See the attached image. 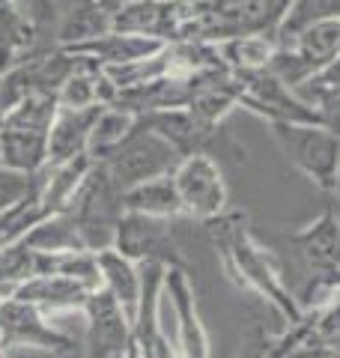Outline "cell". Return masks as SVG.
<instances>
[{
  "label": "cell",
  "instance_id": "cell-1",
  "mask_svg": "<svg viewBox=\"0 0 340 358\" xmlns=\"http://www.w3.org/2000/svg\"><path fill=\"white\" fill-rule=\"evenodd\" d=\"M215 239V248L221 251L224 266L236 281L257 289L260 296L271 299V305L281 310V317L290 322V326H299L302 322V308L292 301V296L283 287L278 268L271 266V257L260 248V245L248 236L245 230V218L242 215H218L206 221Z\"/></svg>",
  "mask_w": 340,
  "mask_h": 358
},
{
  "label": "cell",
  "instance_id": "cell-2",
  "mask_svg": "<svg viewBox=\"0 0 340 358\" xmlns=\"http://www.w3.org/2000/svg\"><path fill=\"white\" fill-rule=\"evenodd\" d=\"M283 155L323 192H337L340 138L320 122H269Z\"/></svg>",
  "mask_w": 340,
  "mask_h": 358
},
{
  "label": "cell",
  "instance_id": "cell-3",
  "mask_svg": "<svg viewBox=\"0 0 340 358\" xmlns=\"http://www.w3.org/2000/svg\"><path fill=\"white\" fill-rule=\"evenodd\" d=\"M179 159L183 155L170 147L162 134H155L153 129L134 120V129L126 134V141L117 143L108 155H101L99 164L111 173L120 192H129L132 185H141L146 179L173 173Z\"/></svg>",
  "mask_w": 340,
  "mask_h": 358
},
{
  "label": "cell",
  "instance_id": "cell-4",
  "mask_svg": "<svg viewBox=\"0 0 340 358\" xmlns=\"http://www.w3.org/2000/svg\"><path fill=\"white\" fill-rule=\"evenodd\" d=\"M0 341L6 352L36 350L51 358H81V346L75 343V338L57 331L48 322V313L15 296L0 301Z\"/></svg>",
  "mask_w": 340,
  "mask_h": 358
},
{
  "label": "cell",
  "instance_id": "cell-5",
  "mask_svg": "<svg viewBox=\"0 0 340 358\" xmlns=\"http://www.w3.org/2000/svg\"><path fill=\"white\" fill-rule=\"evenodd\" d=\"M340 54V15H328L299 30L292 39L278 45L269 69L281 75L290 87H299Z\"/></svg>",
  "mask_w": 340,
  "mask_h": 358
},
{
  "label": "cell",
  "instance_id": "cell-6",
  "mask_svg": "<svg viewBox=\"0 0 340 358\" xmlns=\"http://www.w3.org/2000/svg\"><path fill=\"white\" fill-rule=\"evenodd\" d=\"M292 0H203V42H224L245 33L278 36Z\"/></svg>",
  "mask_w": 340,
  "mask_h": 358
},
{
  "label": "cell",
  "instance_id": "cell-7",
  "mask_svg": "<svg viewBox=\"0 0 340 358\" xmlns=\"http://www.w3.org/2000/svg\"><path fill=\"white\" fill-rule=\"evenodd\" d=\"M173 185L183 200V212L188 218L212 221L224 215L227 209V185L218 162L209 152H191L183 155L173 167Z\"/></svg>",
  "mask_w": 340,
  "mask_h": 358
},
{
  "label": "cell",
  "instance_id": "cell-8",
  "mask_svg": "<svg viewBox=\"0 0 340 358\" xmlns=\"http://www.w3.org/2000/svg\"><path fill=\"white\" fill-rule=\"evenodd\" d=\"M87 338L81 346V358H122L134 338L132 320L122 305L105 287H96L84 301Z\"/></svg>",
  "mask_w": 340,
  "mask_h": 358
},
{
  "label": "cell",
  "instance_id": "cell-9",
  "mask_svg": "<svg viewBox=\"0 0 340 358\" xmlns=\"http://www.w3.org/2000/svg\"><path fill=\"white\" fill-rule=\"evenodd\" d=\"M113 251L129 257L134 263H164L188 268L185 257L179 254L173 233H170V218H153L141 212H122L117 221V239Z\"/></svg>",
  "mask_w": 340,
  "mask_h": 358
},
{
  "label": "cell",
  "instance_id": "cell-10",
  "mask_svg": "<svg viewBox=\"0 0 340 358\" xmlns=\"http://www.w3.org/2000/svg\"><path fill=\"white\" fill-rule=\"evenodd\" d=\"M164 296L170 299V308H173V317H176L179 350H183V355L185 358H212L209 334H206V326H203V320H200L194 289H191V281H188V268L167 266Z\"/></svg>",
  "mask_w": 340,
  "mask_h": 358
},
{
  "label": "cell",
  "instance_id": "cell-11",
  "mask_svg": "<svg viewBox=\"0 0 340 358\" xmlns=\"http://www.w3.org/2000/svg\"><path fill=\"white\" fill-rule=\"evenodd\" d=\"M108 105H90V108H57V117L48 131V164H63L84 155L90 150V134L99 114Z\"/></svg>",
  "mask_w": 340,
  "mask_h": 358
},
{
  "label": "cell",
  "instance_id": "cell-12",
  "mask_svg": "<svg viewBox=\"0 0 340 358\" xmlns=\"http://www.w3.org/2000/svg\"><path fill=\"white\" fill-rule=\"evenodd\" d=\"M113 13L101 0H54V45H75L111 30Z\"/></svg>",
  "mask_w": 340,
  "mask_h": 358
},
{
  "label": "cell",
  "instance_id": "cell-13",
  "mask_svg": "<svg viewBox=\"0 0 340 358\" xmlns=\"http://www.w3.org/2000/svg\"><path fill=\"white\" fill-rule=\"evenodd\" d=\"M141 126L153 129L155 134L173 147L179 155H191V152H206L209 141L215 138V129H206L203 122L191 114L188 108H158V110H146L138 117Z\"/></svg>",
  "mask_w": 340,
  "mask_h": 358
},
{
  "label": "cell",
  "instance_id": "cell-14",
  "mask_svg": "<svg viewBox=\"0 0 340 358\" xmlns=\"http://www.w3.org/2000/svg\"><path fill=\"white\" fill-rule=\"evenodd\" d=\"M93 287L69 275H33L24 284H18L15 299L36 305L42 313H63V310H84L87 296Z\"/></svg>",
  "mask_w": 340,
  "mask_h": 358
},
{
  "label": "cell",
  "instance_id": "cell-15",
  "mask_svg": "<svg viewBox=\"0 0 340 358\" xmlns=\"http://www.w3.org/2000/svg\"><path fill=\"white\" fill-rule=\"evenodd\" d=\"M167 42L153 39V36H141V33H122V30H108L101 36L75 42V45H63L66 51L72 54H84V57H93L99 66H120V63H134L143 60L150 54L162 51Z\"/></svg>",
  "mask_w": 340,
  "mask_h": 358
},
{
  "label": "cell",
  "instance_id": "cell-16",
  "mask_svg": "<svg viewBox=\"0 0 340 358\" xmlns=\"http://www.w3.org/2000/svg\"><path fill=\"white\" fill-rule=\"evenodd\" d=\"M99 268H101V287L120 301L134 326L138 305H141V287H143L141 263H134L129 257H122L120 251L108 248V251H99Z\"/></svg>",
  "mask_w": 340,
  "mask_h": 358
},
{
  "label": "cell",
  "instance_id": "cell-17",
  "mask_svg": "<svg viewBox=\"0 0 340 358\" xmlns=\"http://www.w3.org/2000/svg\"><path fill=\"white\" fill-rule=\"evenodd\" d=\"M39 48H54V45L42 42L39 30L18 13L13 0H0V72L21 63Z\"/></svg>",
  "mask_w": 340,
  "mask_h": 358
},
{
  "label": "cell",
  "instance_id": "cell-18",
  "mask_svg": "<svg viewBox=\"0 0 340 358\" xmlns=\"http://www.w3.org/2000/svg\"><path fill=\"white\" fill-rule=\"evenodd\" d=\"M0 167L21 173H39L48 167V131L33 129H0Z\"/></svg>",
  "mask_w": 340,
  "mask_h": 358
},
{
  "label": "cell",
  "instance_id": "cell-19",
  "mask_svg": "<svg viewBox=\"0 0 340 358\" xmlns=\"http://www.w3.org/2000/svg\"><path fill=\"white\" fill-rule=\"evenodd\" d=\"M122 209L126 212H141V215H153V218H179L183 212V200L173 185V176H155L146 179L141 185H132L129 192H122Z\"/></svg>",
  "mask_w": 340,
  "mask_h": 358
},
{
  "label": "cell",
  "instance_id": "cell-20",
  "mask_svg": "<svg viewBox=\"0 0 340 358\" xmlns=\"http://www.w3.org/2000/svg\"><path fill=\"white\" fill-rule=\"evenodd\" d=\"M296 245V254L302 263H308L313 268H337L340 266V221L334 212L325 215L308 227L304 233L290 239Z\"/></svg>",
  "mask_w": 340,
  "mask_h": 358
},
{
  "label": "cell",
  "instance_id": "cell-21",
  "mask_svg": "<svg viewBox=\"0 0 340 358\" xmlns=\"http://www.w3.org/2000/svg\"><path fill=\"white\" fill-rule=\"evenodd\" d=\"M215 45H218L227 69L236 75L269 69L278 54V36H271V33H245V36H233Z\"/></svg>",
  "mask_w": 340,
  "mask_h": 358
},
{
  "label": "cell",
  "instance_id": "cell-22",
  "mask_svg": "<svg viewBox=\"0 0 340 358\" xmlns=\"http://www.w3.org/2000/svg\"><path fill=\"white\" fill-rule=\"evenodd\" d=\"M93 167V155H75V159L63 162V164H48V179L42 185V209L54 215V212H63L69 206V200L75 197L78 185L84 182V176Z\"/></svg>",
  "mask_w": 340,
  "mask_h": 358
},
{
  "label": "cell",
  "instance_id": "cell-23",
  "mask_svg": "<svg viewBox=\"0 0 340 358\" xmlns=\"http://www.w3.org/2000/svg\"><path fill=\"white\" fill-rule=\"evenodd\" d=\"M33 251H45V254H60V251H87V242L81 236V227L69 212H54V215L42 218L36 227L27 230L24 236Z\"/></svg>",
  "mask_w": 340,
  "mask_h": 358
},
{
  "label": "cell",
  "instance_id": "cell-24",
  "mask_svg": "<svg viewBox=\"0 0 340 358\" xmlns=\"http://www.w3.org/2000/svg\"><path fill=\"white\" fill-rule=\"evenodd\" d=\"M134 114H129V110L122 108H105L96 120L93 126V134H90V155H93V162H99L101 155H108L117 143L126 141V134L134 129Z\"/></svg>",
  "mask_w": 340,
  "mask_h": 358
},
{
  "label": "cell",
  "instance_id": "cell-25",
  "mask_svg": "<svg viewBox=\"0 0 340 358\" xmlns=\"http://www.w3.org/2000/svg\"><path fill=\"white\" fill-rule=\"evenodd\" d=\"M36 275V251L24 239L0 245V289L15 296L18 284Z\"/></svg>",
  "mask_w": 340,
  "mask_h": 358
},
{
  "label": "cell",
  "instance_id": "cell-26",
  "mask_svg": "<svg viewBox=\"0 0 340 358\" xmlns=\"http://www.w3.org/2000/svg\"><path fill=\"white\" fill-rule=\"evenodd\" d=\"M57 96L51 93H36L15 105L9 114H3V126L13 129H33V131H51V122L57 117Z\"/></svg>",
  "mask_w": 340,
  "mask_h": 358
},
{
  "label": "cell",
  "instance_id": "cell-27",
  "mask_svg": "<svg viewBox=\"0 0 340 358\" xmlns=\"http://www.w3.org/2000/svg\"><path fill=\"white\" fill-rule=\"evenodd\" d=\"M99 78H101V66L93 63L87 69L75 72L69 81L60 87L57 93V105L60 108H90V105H101L99 102Z\"/></svg>",
  "mask_w": 340,
  "mask_h": 358
},
{
  "label": "cell",
  "instance_id": "cell-28",
  "mask_svg": "<svg viewBox=\"0 0 340 358\" xmlns=\"http://www.w3.org/2000/svg\"><path fill=\"white\" fill-rule=\"evenodd\" d=\"M42 171L39 173H21V171L0 167V215H3L6 209H13L18 200H24L33 188H36V182L42 179Z\"/></svg>",
  "mask_w": 340,
  "mask_h": 358
},
{
  "label": "cell",
  "instance_id": "cell-29",
  "mask_svg": "<svg viewBox=\"0 0 340 358\" xmlns=\"http://www.w3.org/2000/svg\"><path fill=\"white\" fill-rule=\"evenodd\" d=\"M292 90H296V93H299L308 105H316L323 96L340 90V54H337V57L328 63V66H323V69L316 72V75H311L308 81H302L299 87H292Z\"/></svg>",
  "mask_w": 340,
  "mask_h": 358
},
{
  "label": "cell",
  "instance_id": "cell-30",
  "mask_svg": "<svg viewBox=\"0 0 340 358\" xmlns=\"http://www.w3.org/2000/svg\"><path fill=\"white\" fill-rule=\"evenodd\" d=\"M313 108L320 110L323 126H325L328 131H334L337 138H340V90H334V93L323 96V99H320V102H316Z\"/></svg>",
  "mask_w": 340,
  "mask_h": 358
},
{
  "label": "cell",
  "instance_id": "cell-31",
  "mask_svg": "<svg viewBox=\"0 0 340 358\" xmlns=\"http://www.w3.org/2000/svg\"><path fill=\"white\" fill-rule=\"evenodd\" d=\"M122 358H143L141 350H138V343H134V338H132V343H129V350L122 352Z\"/></svg>",
  "mask_w": 340,
  "mask_h": 358
},
{
  "label": "cell",
  "instance_id": "cell-32",
  "mask_svg": "<svg viewBox=\"0 0 340 358\" xmlns=\"http://www.w3.org/2000/svg\"><path fill=\"white\" fill-rule=\"evenodd\" d=\"M0 358H9V352L3 350V341H0Z\"/></svg>",
  "mask_w": 340,
  "mask_h": 358
},
{
  "label": "cell",
  "instance_id": "cell-33",
  "mask_svg": "<svg viewBox=\"0 0 340 358\" xmlns=\"http://www.w3.org/2000/svg\"><path fill=\"white\" fill-rule=\"evenodd\" d=\"M176 3H203V0H176Z\"/></svg>",
  "mask_w": 340,
  "mask_h": 358
}]
</instances>
